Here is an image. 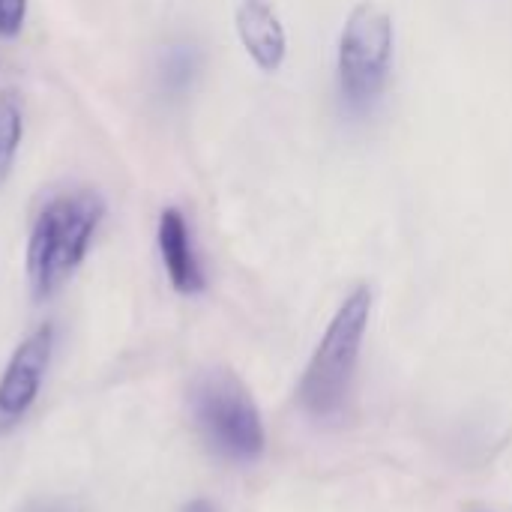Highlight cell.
<instances>
[{
	"label": "cell",
	"mask_w": 512,
	"mask_h": 512,
	"mask_svg": "<svg viewBox=\"0 0 512 512\" xmlns=\"http://www.w3.org/2000/svg\"><path fill=\"white\" fill-rule=\"evenodd\" d=\"M189 411L198 435L219 459L249 465L264 453L261 414L234 372H201L189 387Z\"/></svg>",
	"instance_id": "obj_3"
},
{
	"label": "cell",
	"mask_w": 512,
	"mask_h": 512,
	"mask_svg": "<svg viewBox=\"0 0 512 512\" xmlns=\"http://www.w3.org/2000/svg\"><path fill=\"white\" fill-rule=\"evenodd\" d=\"M240 45L261 72H276L288 54V33L270 0H240L234 12Z\"/></svg>",
	"instance_id": "obj_6"
},
{
	"label": "cell",
	"mask_w": 512,
	"mask_h": 512,
	"mask_svg": "<svg viewBox=\"0 0 512 512\" xmlns=\"http://www.w3.org/2000/svg\"><path fill=\"white\" fill-rule=\"evenodd\" d=\"M180 512H219V510H216L210 501H204V498H195V501H189V504H186V507H183Z\"/></svg>",
	"instance_id": "obj_11"
},
{
	"label": "cell",
	"mask_w": 512,
	"mask_h": 512,
	"mask_svg": "<svg viewBox=\"0 0 512 512\" xmlns=\"http://www.w3.org/2000/svg\"><path fill=\"white\" fill-rule=\"evenodd\" d=\"M24 120H21V105L12 93L0 96V186L12 171L18 144H21Z\"/></svg>",
	"instance_id": "obj_9"
},
{
	"label": "cell",
	"mask_w": 512,
	"mask_h": 512,
	"mask_svg": "<svg viewBox=\"0 0 512 512\" xmlns=\"http://www.w3.org/2000/svg\"><path fill=\"white\" fill-rule=\"evenodd\" d=\"M204 57L201 48L195 42H174L165 48L162 60H159V87L162 93H168V99H183L198 75H201Z\"/></svg>",
	"instance_id": "obj_8"
},
{
	"label": "cell",
	"mask_w": 512,
	"mask_h": 512,
	"mask_svg": "<svg viewBox=\"0 0 512 512\" xmlns=\"http://www.w3.org/2000/svg\"><path fill=\"white\" fill-rule=\"evenodd\" d=\"M396 57V24L393 15L363 0L357 3L339 33L336 48V90L348 114H372L393 78Z\"/></svg>",
	"instance_id": "obj_2"
},
{
	"label": "cell",
	"mask_w": 512,
	"mask_h": 512,
	"mask_svg": "<svg viewBox=\"0 0 512 512\" xmlns=\"http://www.w3.org/2000/svg\"><path fill=\"white\" fill-rule=\"evenodd\" d=\"M156 240H159V255H162V264H165V273H168V282L174 285V291L186 294V297L201 294L207 288V276H204L201 258L195 252L189 222L177 207L162 210Z\"/></svg>",
	"instance_id": "obj_7"
},
{
	"label": "cell",
	"mask_w": 512,
	"mask_h": 512,
	"mask_svg": "<svg viewBox=\"0 0 512 512\" xmlns=\"http://www.w3.org/2000/svg\"><path fill=\"white\" fill-rule=\"evenodd\" d=\"M54 339V324H42L30 336H24L12 351L0 375V432L18 426L33 411L54 357Z\"/></svg>",
	"instance_id": "obj_5"
},
{
	"label": "cell",
	"mask_w": 512,
	"mask_h": 512,
	"mask_svg": "<svg viewBox=\"0 0 512 512\" xmlns=\"http://www.w3.org/2000/svg\"><path fill=\"white\" fill-rule=\"evenodd\" d=\"M369 312H372V291L360 285L345 297L324 339L318 342L306 366V375L300 381V405L312 417L327 420L342 411L351 393L354 369L360 360V345L369 327Z\"/></svg>",
	"instance_id": "obj_4"
},
{
	"label": "cell",
	"mask_w": 512,
	"mask_h": 512,
	"mask_svg": "<svg viewBox=\"0 0 512 512\" xmlns=\"http://www.w3.org/2000/svg\"><path fill=\"white\" fill-rule=\"evenodd\" d=\"M105 219V201L93 189H72L51 198L27 240V282L36 300L57 294L87 258Z\"/></svg>",
	"instance_id": "obj_1"
},
{
	"label": "cell",
	"mask_w": 512,
	"mask_h": 512,
	"mask_svg": "<svg viewBox=\"0 0 512 512\" xmlns=\"http://www.w3.org/2000/svg\"><path fill=\"white\" fill-rule=\"evenodd\" d=\"M27 0H0V36H15L24 24Z\"/></svg>",
	"instance_id": "obj_10"
}]
</instances>
